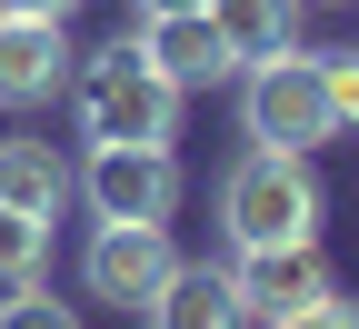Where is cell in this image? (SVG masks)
Returning a JSON list of instances; mask_svg holds the SVG:
<instances>
[{
	"label": "cell",
	"mask_w": 359,
	"mask_h": 329,
	"mask_svg": "<svg viewBox=\"0 0 359 329\" xmlns=\"http://www.w3.org/2000/svg\"><path fill=\"white\" fill-rule=\"evenodd\" d=\"M219 229H230V250L320 240V180H309V150H240L230 170H219Z\"/></svg>",
	"instance_id": "obj_1"
},
{
	"label": "cell",
	"mask_w": 359,
	"mask_h": 329,
	"mask_svg": "<svg viewBox=\"0 0 359 329\" xmlns=\"http://www.w3.org/2000/svg\"><path fill=\"white\" fill-rule=\"evenodd\" d=\"M180 120V90L150 70L140 40H120V51H100L80 70V130H90V150H110V140H170Z\"/></svg>",
	"instance_id": "obj_2"
},
{
	"label": "cell",
	"mask_w": 359,
	"mask_h": 329,
	"mask_svg": "<svg viewBox=\"0 0 359 329\" xmlns=\"http://www.w3.org/2000/svg\"><path fill=\"white\" fill-rule=\"evenodd\" d=\"M240 130L259 150H320L339 130L330 120V80H320V51H269L250 60V90H240Z\"/></svg>",
	"instance_id": "obj_3"
},
{
	"label": "cell",
	"mask_w": 359,
	"mask_h": 329,
	"mask_svg": "<svg viewBox=\"0 0 359 329\" xmlns=\"http://www.w3.org/2000/svg\"><path fill=\"white\" fill-rule=\"evenodd\" d=\"M170 269H180V250H170L160 220H100L90 250H80L90 300H110V309H150V300L170 290Z\"/></svg>",
	"instance_id": "obj_4"
},
{
	"label": "cell",
	"mask_w": 359,
	"mask_h": 329,
	"mask_svg": "<svg viewBox=\"0 0 359 329\" xmlns=\"http://www.w3.org/2000/svg\"><path fill=\"white\" fill-rule=\"evenodd\" d=\"M80 190H90V210H100V220H170L180 160H170V140H110V150H90Z\"/></svg>",
	"instance_id": "obj_5"
},
{
	"label": "cell",
	"mask_w": 359,
	"mask_h": 329,
	"mask_svg": "<svg viewBox=\"0 0 359 329\" xmlns=\"http://www.w3.org/2000/svg\"><path fill=\"white\" fill-rule=\"evenodd\" d=\"M230 290H240V309H250V319H290V309H309V300H330V260H320V240H290V250H240Z\"/></svg>",
	"instance_id": "obj_6"
},
{
	"label": "cell",
	"mask_w": 359,
	"mask_h": 329,
	"mask_svg": "<svg viewBox=\"0 0 359 329\" xmlns=\"http://www.w3.org/2000/svg\"><path fill=\"white\" fill-rule=\"evenodd\" d=\"M70 80V40L40 11H0V110H40Z\"/></svg>",
	"instance_id": "obj_7"
},
{
	"label": "cell",
	"mask_w": 359,
	"mask_h": 329,
	"mask_svg": "<svg viewBox=\"0 0 359 329\" xmlns=\"http://www.w3.org/2000/svg\"><path fill=\"white\" fill-rule=\"evenodd\" d=\"M140 51H150V70H160L170 90H210V80L240 70L230 40L210 30V11H150V20H140Z\"/></svg>",
	"instance_id": "obj_8"
},
{
	"label": "cell",
	"mask_w": 359,
	"mask_h": 329,
	"mask_svg": "<svg viewBox=\"0 0 359 329\" xmlns=\"http://www.w3.org/2000/svg\"><path fill=\"white\" fill-rule=\"evenodd\" d=\"M140 319H150V329H250V309H240V290H230V269H190V260L170 269V290H160Z\"/></svg>",
	"instance_id": "obj_9"
},
{
	"label": "cell",
	"mask_w": 359,
	"mask_h": 329,
	"mask_svg": "<svg viewBox=\"0 0 359 329\" xmlns=\"http://www.w3.org/2000/svg\"><path fill=\"white\" fill-rule=\"evenodd\" d=\"M70 160L50 150V140H0V210H30V220H50L70 200Z\"/></svg>",
	"instance_id": "obj_10"
},
{
	"label": "cell",
	"mask_w": 359,
	"mask_h": 329,
	"mask_svg": "<svg viewBox=\"0 0 359 329\" xmlns=\"http://www.w3.org/2000/svg\"><path fill=\"white\" fill-rule=\"evenodd\" d=\"M290 20H299V0H210V30L230 40V60L290 51Z\"/></svg>",
	"instance_id": "obj_11"
},
{
	"label": "cell",
	"mask_w": 359,
	"mask_h": 329,
	"mask_svg": "<svg viewBox=\"0 0 359 329\" xmlns=\"http://www.w3.org/2000/svg\"><path fill=\"white\" fill-rule=\"evenodd\" d=\"M40 269H50V220L0 210V300H11V290H30Z\"/></svg>",
	"instance_id": "obj_12"
},
{
	"label": "cell",
	"mask_w": 359,
	"mask_h": 329,
	"mask_svg": "<svg viewBox=\"0 0 359 329\" xmlns=\"http://www.w3.org/2000/svg\"><path fill=\"white\" fill-rule=\"evenodd\" d=\"M0 329H80V309H70V300H50V290L30 279V290L0 300Z\"/></svg>",
	"instance_id": "obj_13"
},
{
	"label": "cell",
	"mask_w": 359,
	"mask_h": 329,
	"mask_svg": "<svg viewBox=\"0 0 359 329\" xmlns=\"http://www.w3.org/2000/svg\"><path fill=\"white\" fill-rule=\"evenodd\" d=\"M320 80H330V120L359 130V51H320Z\"/></svg>",
	"instance_id": "obj_14"
},
{
	"label": "cell",
	"mask_w": 359,
	"mask_h": 329,
	"mask_svg": "<svg viewBox=\"0 0 359 329\" xmlns=\"http://www.w3.org/2000/svg\"><path fill=\"white\" fill-rule=\"evenodd\" d=\"M269 329H359V309L330 290V300H309V309H290V319H269Z\"/></svg>",
	"instance_id": "obj_15"
},
{
	"label": "cell",
	"mask_w": 359,
	"mask_h": 329,
	"mask_svg": "<svg viewBox=\"0 0 359 329\" xmlns=\"http://www.w3.org/2000/svg\"><path fill=\"white\" fill-rule=\"evenodd\" d=\"M0 11H40V20H70L80 0H0Z\"/></svg>",
	"instance_id": "obj_16"
},
{
	"label": "cell",
	"mask_w": 359,
	"mask_h": 329,
	"mask_svg": "<svg viewBox=\"0 0 359 329\" xmlns=\"http://www.w3.org/2000/svg\"><path fill=\"white\" fill-rule=\"evenodd\" d=\"M150 11H210V0H140V20H150Z\"/></svg>",
	"instance_id": "obj_17"
}]
</instances>
